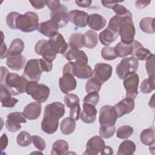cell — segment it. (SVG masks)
<instances>
[{
    "instance_id": "1",
    "label": "cell",
    "mask_w": 155,
    "mask_h": 155,
    "mask_svg": "<svg viewBox=\"0 0 155 155\" xmlns=\"http://www.w3.org/2000/svg\"><path fill=\"white\" fill-rule=\"evenodd\" d=\"M65 114V106L59 102H54L45 106L44 114L41 122V129L45 133H54L59 126V120Z\"/></svg>"
},
{
    "instance_id": "2",
    "label": "cell",
    "mask_w": 155,
    "mask_h": 155,
    "mask_svg": "<svg viewBox=\"0 0 155 155\" xmlns=\"http://www.w3.org/2000/svg\"><path fill=\"white\" fill-rule=\"evenodd\" d=\"M28 80L16 73H9L5 80V85L12 96H16L25 92Z\"/></svg>"
},
{
    "instance_id": "3",
    "label": "cell",
    "mask_w": 155,
    "mask_h": 155,
    "mask_svg": "<svg viewBox=\"0 0 155 155\" xmlns=\"http://www.w3.org/2000/svg\"><path fill=\"white\" fill-rule=\"evenodd\" d=\"M38 21V15L35 12H27L24 15L19 14L16 21V29L25 33L32 32L37 29Z\"/></svg>"
},
{
    "instance_id": "4",
    "label": "cell",
    "mask_w": 155,
    "mask_h": 155,
    "mask_svg": "<svg viewBox=\"0 0 155 155\" xmlns=\"http://www.w3.org/2000/svg\"><path fill=\"white\" fill-rule=\"evenodd\" d=\"M117 33L120 36L121 42L125 44H131L133 43L136 30L132 17L125 16L121 18Z\"/></svg>"
},
{
    "instance_id": "5",
    "label": "cell",
    "mask_w": 155,
    "mask_h": 155,
    "mask_svg": "<svg viewBox=\"0 0 155 155\" xmlns=\"http://www.w3.org/2000/svg\"><path fill=\"white\" fill-rule=\"evenodd\" d=\"M50 88L42 84H38V82L28 81L27 82L25 92L30 95L33 99L39 103L45 102L50 95Z\"/></svg>"
},
{
    "instance_id": "6",
    "label": "cell",
    "mask_w": 155,
    "mask_h": 155,
    "mask_svg": "<svg viewBox=\"0 0 155 155\" xmlns=\"http://www.w3.org/2000/svg\"><path fill=\"white\" fill-rule=\"evenodd\" d=\"M138 60L134 56L123 58L116 68V73L119 79H123L128 74L136 73L138 69Z\"/></svg>"
},
{
    "instance_id": "7",
    "label": "cell",
    "mask_w": 155,
    "mask_h": 155,
    "mask_svg": "<svg viewBox=\"0 0 155 155\" xmlns=\"http://www.w3.org/2000/svg\"><path fill=\"white\" fill-rule=\"evenodd\" d=\"M93 70L88 64L79 65L73 62H69L66 64L62 70V73H70L79 79H86L91 77Z\"/></svg>"
},
{
    "instance_id": "8",
    "label": "cell",
    "mask_w": 155,
    "mask_h": 155,
    "mask_svg": "<svg viewBox=\"0 0 155 155\" xmlns=\"http://www.w3.org/2000/svg\"><path fill=\"white\" fill-rule=\"evenodd\" d=\"M42 71L39 59H30L26 63L22 76L30 81L38 82Z\"/></svg>"
},
{
    "instance_id": "9",
    "label": "cell",
    "mask_w": 155,
    "mask_h": 155,
    "mask_svg": "<svg viewBox=\"0 0 155 155\" xmlns=\"http://www.w3.org/2000/svg\"><path fill=\"white\" fill-rule=\"evenodd\" d=\"M117 118V114L114 107L105 105L101 108L99 118L100 125L104 127L113 126L115 125Z\"/></svg>"
},
{
    "instance_id": "10",
    "label": "cell",
    "mask_w": 155,
    "mask_h": 155,
    "mask_svg": "<svg viewBox=\"0 0 155 155\" xmlns=\"http://www.w3.org/2000/svg\"><path fill=\"white\" fill-rule=\"evenodd\" d=\"M124 86L126 90V97L135 99L138 94L139 78L136 73L127 74L124 77Z\"/></svg>"
},
{
    "instance_id": "11",
    "label": "cell",
    "mask_w": 155,
    "mask_h": 155,
    "mask_svg": "<svg viewBox=\"0 0 155 155\" xmlns=\"http://www.w3.org/2000/svg\"><path fill=\"white\" fill-rule=\"evenodd\" d=\"M112 71L113 67L111 65L105 63H97L94 66L91 77L97 79L103 84L111 78Z\"/></svg>"
},
{
    "instance_id": "12",
    "label": "cell",
    "mask_w": 155,
    "mask_h": 155,
    "mask_svg": "<svg viewBox=\"0 0 155 155\" xmlns=\"http://www.w3.org/2000/svg\"><path fill=\"white\" fill-rule=\"evenodd\" d=\"M35 51L38 55L49 61H53L56 57V53L52 50L48 41L42 39L37 42L35 46Z\"/></svg>"
},
{
    "instance_id": "13",
    "label": "cell",
    "mask_w": 155,
    "mask_h": 155,
    "mask_svg": "<svg viewBox=\"0 0 155 155\" xmlns=\"http://www.w3.org/2000/svg\"><path fill=\"white\" fill-rule=\"evenodd\" d=\"M64 56L69 62H73L79 65H85L88 63V57L85 53L79 49L70 47L67 48Z\"/></svg>"
},
{
    "instance_id": "14",
    "label": "cell",
    "mask_w": 155,
    "mask_h": 155,
    "mask_svg": "<svg viewBox=\"0 0 155 155\" xmlns=\"http://www.w3.org/2000/svg\"><path fill=\"white\" fill-rule=\"evenodd\" d=\"M104 140L101 136H94L90 138L86 144V150L83 153L87 155L98 154L105 147Z\"/></svg>"
},
{
    "instance_id": "15",
    "label": "cell",
    "mask_w": 155,
    "mask_h": 155,
    "mask_svg": "<svg viewBox=\"0 0 155 155\" xmlns=\"http://www.w3.org/2000/svg\"><path fill=\"white\" fill-rule=\"evenodd\" d=\"M90 15L81 10H73L68 12V21L78 27H85L88 24Z\"/></svg>"
},
{
    "instance_id": "16",
    "label": "cell",
    "mask_w": 155,
    "mask_h": 155,
    "mask_svg": "<svg viewBox=\"0 0 155 155\" xmlns=\"http://www.w3.org/2000/svg\"><path fill=\"white\" fill-rule=\"evenodd\" d=\"M68 13L67 7L64 5L61 4L58 8L51 12V19L53 20L59 28H62L68 23Z\"/></svg>"
},
{
    "instance_id": "17",
    "label": "cell",
    "mask_w": 155,
    "mask_h": 155,
    "mask_svg": "<svg viewBox=\"0 0 155 155\" xmlns=\"http://www.w3.org/2000/svg\"><path fill=\"white\" fill-rule=\"evenodd\" d=\"M49 44L52 50L57 54H64L68 46L64 37L60 33H57L55 35L50 37L48 40Z\"/></svg>"
},
{
    "instance_id": "18",
    "label": "cell",
    "mask_w": 155,
    "mask_h": 155,
    "mask_svg": "<svg viewBox=\"0 0 155 155\" xmlns=\"http://www.w3.org/2000/svg\"><path fill=\"white\" fill-rule=\"evenodd\" d=\"M59 84L61 91L64 94H68L76 88L77 81L73 74L65 73L59 78Z\"/></svg>"
},
{
    "instance_id": "19",
    "label": "cell",
    "mask_w": 155,
    "mask_h": 155,
    "mask_svg": "<svg viewBox=\"0 0 155 155\" xmlns=\"http://www.w3.org/2000/svg\"><path fill=\"white\" fill-rule=\"evenodd\" d=\"M113 107L117 114V117H120L133 111L135 107V104L134 99L126 97Z\"/></svg>"
},
{
    "instance_id": "20",
    "label": "cell",
    "mask_w": 155,
    "mask_h": 155,
    "mask_svg": "<svg viewBox=\"0 0 155 155\" xmlns=\"http://www.w3.org/2000/svg\"><path fill=\"white\" fill-rule=\"evenodd\" d=\"M59 27L52 19L41 22L38 24L37 30L43 35L47 37H52L58 33Z\"/></svg>"
},
{
    "instance_id": "21",
    "label": "cell",
    "mask_w": 155,
    "mask_h": 155,
    "mask_svg": "<svg viewBox=\"0 0 155 155\" xmlns=\"http://www.w3.org/2000/svg\"><path fill=\"white\" fill-rule=\"evenodd\" d=\"M42 106L41 103L33 102L27 104L24 108L23 114L28 120H35L39 117L41 113Z\"/></svg>"
},
{
    "instance_id": "22",
    "label": "cell",
    "mask_w": 155,
    "mask_h": 155,
    "mask_svg": "<svg viewBox=\"0 0 155 155\" xmlns=\"http://www.w3.org/2000/svg\"><path fill=\"white\" fill-rule=\"evenodd\" d=\"M97 110L94 105L84 103L83 111L81 114V119L85 124H92L96 119Z\"/></svg>"
},
{
    "instance_id": "23",
    "label": "cell",
    "mask_w": 155,
    "mask_h": 155,
    "mask_svg": "<svg viewBox=\"0 0 155 155\" xmlns=\"http://www.w3.org/2000/svg\"><path fill=\"white\" fill-rule=\"evenodd\" d=\"M11 93L8 88L4 85H0V101L3 107H13L18 102L15 97H11Z\"/></svg>"
},
{
    "instance_id": "24",
    "label": "cell",
    "mask_w": 155,
    "mask_h": 155,
    "mask_svg": "<svg viewBox=\"0 0 155 155\" xmlns=\"http://www.w3.org/2000/svg\"><path fill=\"white\" fill-rule=\"evenodd\" d=\"M26 64L25 58L22 55H13L7 56V65L13 70H20L22 69Z\"/></svg>"
},
{
    "instance_id": "25",
    "label": "cell",
    "mask_w": 155,
    "mask_h": 155,
    "mask_svg": "<svg viewBox=\"0 0 155 155\" xmlns=\"http://www.w3.org/2000/svg\"><path fill=\"white\" fill-rule=\"evenodd\" d=\"M107 24L105 19L101 15L93 13L90 15L88 21V26L93 30L99 31L104 28Z\"/></svg>"
},
{
    "instance_id": "26",
    "label": "cell",
    "mask_w": 155,
    "mask_h": 155,
    "mask_svg": "<svg viewBox=\"0 0 155 155\" xmlns=\"http://www.w3.org/2000/svg\"><path fill=\"white\" fill-rule=\"evenodd\" d=\"M118 36L117 33L111 31L107 27L99 33V39L102 45L108 46L118 38Z\"/></svg>"
},
{
    "instance_id": "27",
    "label": "cell",
    "mask_w": 155,
    "mask_h": 155,
    "mask_svg": "<svg viewBox=\"0 0 155 155\" xmlns=\"http://www.w3.org/2000/svg\"><path fill=\"white\" fill-rule=\"evenodd\" d=\"M83 35L84 47L92 49L97 45L99 38L97 33L93 30H88Z\"/></svg>"
},
{
    "instance_id": "28",
    "label": "cell",
    "mask_w": 155,
    "mask_h": 155,
    "mask_svg": "<svg viewBox=\"0 0 155 155\" xmlns=\"http://www.w3.org/2000/svg\"><path fill=\"white\" fill-rule=\"evenodd\" d=\"M117 57L124 58L128 55H132L134 51L133 44H125L119 42L114 47Z\"/></svg>"
},
{
    "instance_id": "29",
    "label": "cell",
    "mask_w": 155,
    "mask_h": 155,
    "mask_svg": "<svg viewBox=\"0 0 155 155\" xmlns=\"http://www.w3.org/2000/svg\"><path fill=\"white\" fill-rule=\"evenodd\" d=\"M136 149L135 143L130 140L123 141L119 145L117 155H131Z\"/></svg>"
},
{
    "instance_id": "30",
    "label": "cell",
    "mask_w": 155,
    "mask_h": 155,
    "mask_svg": "<svg viewBox=\"0 0 155 155\" xmlns=\"http://www.w3.org/2000/svg\"><path fill=\"white\" fill-rule=\"evenodd\" d=\"M69 147L68 143L63 139H59L55 141L52 145L51 154L52 155L66 154L68 151Z\"/></svg>"
},
{
    "instance_id": "31",
    "label": "cell",
    "mask_w": 155,
    "mask_h": 155,
    "mask_svg": "<svg viewBox=\"0 0 155 155\" xmlns=\"http://www.w3.org/2000/svg\"><path fill=\"white\" fill-rule=\"evenodd\" d=\"M24 49V43L22 39L19 38L15 39L12 41L7 51V56L19 55L23 51Z\"/></svg>"
},
{
    "instance_id": "32",
    "label": "cell",
    "mask_w": 155,
    "mask_h": 155,
    "mask_svg": "<svg viewBox=\"0 0 155 155\" xmlns=\"http://www.w3.org/2000/svg\"><path fill=\"white\" fill-rule=\"evenodd\" d=\"M76 128V121L71 118L65 117L64 118L60 125L61 131L65 135H68L73 133Z\"/></svg>"
},
{
    "instance_id": "33",
    "label": "cell",
    "mask_w": 155,
    "mask_h": 155,
    "mask_svg": "<svg viewBox=\"0 0 155 155\" xmlns=\"http://www.w3.org/2000/svg\"><path fill=\"white\" fill-rule=\"evenodd\" d=\"M154 18L150 17L142 18L139 22V27L142 31L148 34L154 33Z\"/></svg>"
},
{
    "instance_id": "34",
    "label": "cell",
    "mask_w": 155,
    "mask_h": 155,
    "mask_svg": "<svg viewBox=\"0 0 155 155\" xmlns=\"http://www.w3.org/2000/svg\"><path fill=\"white\" fill-rule=\"evenodd\" d=\"M69 46L76 49H80L84 47V35L81 33L71 34L69 38Z\"/></svg>"
},
{
    "instance_id": "35",
    "label": "cell",
    "mask_w": 155,
    "mask_h": 155,
    "mask_svg": "<svg viewBox=\"0 0 155 155\" xmlns=\"http://www.w3.org/2000/svg\"><path fill=\"white\" fill-rule=\"evenodd\" d=\"M141 142L145 145H151L154 143V133L152 128L143 130L140 135Z\"/></svg>"
},
{
    "instance_id": "36",
    "label": "cell",
    "mask_w": 155,
    "mask_h": 155,
    "mask_svg": "<svg viewBox=\"0 0 155 155\" xmlns=\"http://www.w3.org/2000/svg\"><path fill=\"white\" fill-rule=\"evenodd\" d=\"M140 91L143 94H148L155 89V76L149 77L144 79L140 85Z\"/></svg>"
},
{
    "instance_id": "37",
    "label": "cell",
    "mask_w": 155,
    "mask_h": 155,
    "mask_svg": "<svg viewBox=\"0 0 155 155\" xmlns=\"http://www.w3.org/2000/svg\"><path fill=\"white\" fill-rule=\"evenodd\" d=\"M16 142L20 147H27L32 142V136L28 132L22 131L18 134Z\"/></svg>"
},
{
    "instance_id": "38",
    "label": "cell",
    "mask_w": 155,
    "mask_h": 155,
    "mask_svg": "<svg viewBox=\"0 0 155 155\" xmlns=\"http://www.w3.org/2000/svg\"><path fill=\"white\" fill-rule=\"evenodd\" d=\"M102 85V83H101L97 79L91 77V78L86 82L85 91L87 93L92 91L99 92L101 90Z\"/></svg>"
},
{
    "instance_id": "39",
    "label": "cell",
    "mask_w": 155,
    "mask_h": 155,
    "mask_svg": "<svg viewBox=\"0 0 155 155\" xmlns=\"http://www.w3.org/2000/svg\"><path fill=\"white\" fill-rule=\"evenodd\" d=\"M133 128L130 125H123L120 127L116 132V136L121 139H128L133 133Z\"/></svg>"
},
{
    "instance_id": "40",
    "label": "cell",
    "mask_w": 155,
    "mask_h": 155,
    "mask_svg": "<svg viewBox=\"0 0 155 155\" xmlns=\"http://www.w3.org/2000/svg\"><path fill=\"white\" fill-rule=\"evenodd\" d=\"M101 56L104 59L107 61L114 60L117 58L114 50V48L108 46H106L102 49Z\"/></svg>"
},
{
    "instance_id": "41",
    "label": "cell",
    "mask_w": 155,
    "mask_h": 155,
    "mask_svg": "<svg viewBox=\"0 0 155 155\" xmlns=\"http://www.w3.org/2000/svg\"><path fill=\"white\" fill-rule=\"evenodd\" d=\"M64 103L68 108H71L79 104V98L75 94L68 93L64 97Z\"/></svg>"
},
{
    "instance_id": "42",
    "label": "cell",
    "mask_w": 155,
    "mask_h": 155,
    "mask_svg": "<svg viewBox=\"0 0 155 155\" xmlns=\"http://www.w3.org/2000/svg\"><path fill=\"white\" fill-rule=\"evenodd\" d=\"M151 54V51L148 49L144 48L143 45H142L136 50L133 56H136L135 58L137 60L145 61Z\"/></svg>"
},
{
    "instance_id": "43",
    "label": "cell",
    "mask_w": 155,
    "mask_h": 155,
    "mask_svg": "<svg viewBox=\"0 0 155 155\" xmlns=\"http://www.w3.org/2000/svg\"><path fill=\"white\" fill-rule=\"evenodd\" d=\"M145 68L149 77L155 76L154 68V54H151L146 59Z\"/></svg>"
},
{
    "instance_id": "44",
    "label": "cell",
    "mask_w": 155,
    "mask_h": 155,
    "mask_svg": "<svg viewBox=\"0 0 155 155\" xmlns=\"http://www.w3.org/2000/svg\"><path fill=\"white\" fill-rule=\"evenodd\" d=\"M116 131L115 125L111 127H104L100 125L99 128V135L101 137L104 139H108L112 137Z\"/></svg>"
},
{
    "instance_id": "45",
    "label": "cell",
    "mask_w": 155,
    "mask_h": 155,
    "mask_svg": "<svg viewBox=\"0 0 155 155\" xmlns=\"http://www.w3.org/2000/svg\"><path fill=\"white\" fill-rule=\"evenodd\" d=\"M114 12L116 13V15L119 16L120 17L125 16H130L132 17V13L124 5L116 4L112 8Z\"/></svg>"
},
{
    "instance_id": "46",
    "label": "cell",
    "mask_w": 155,
    "mask_h": 155,
    "mask_svg": "<svg viewBox=\"0 0 155 155\" xmlns=\"http://www.w3.org/2000/svg\"><path fill=\"white\" fill-rule=\"evenodd\" d=\"M99 101V95L98 92L92 91L88 93L84 98L83 102L87 103L89 104H91L93 105H96L98 104Z\"/></svg>"
},
{
    "instance_id": "47",
    "label": "cell",
    "mask_w": 155,
    "mask_h": 155,
    "mask_svg": "<svg viewBox=\"0 0 155 155\" xmlns=\"http://www.w3.org/2000/svg\"><path fill=\"white\" fill-rule=\"evenodd\" d=\"M7 119L16 122L17 123H26V118L23 114L21 112H13L10 113L7 115Z\"/></svg>"
},
{
    "instance_id": "48",
    "label": "cell",
    "mask_w": 155,
    "mask_h": 155,
    "mask_svg": "<svg viewBox=\"0 0 155 155\" xmlns=\"http://www.w3.org/2000/svg\"><path fill=\"white\" fill-rule=\"evenodd\" d=\"M20 13L18 12H12L9 13L7 17H6V23L7 25L12 28V29H16V21L18 16L19 15Z\"/></svg>"
},
{
    "instance_id": "49",
    "label": "cell",
    "mask_w": 155,
    "mask_h": 155,
    "mask_svg": "<svg viewBox=\"0 0 155 155\" xmlns=\"http://www.w3.org/2000/svg\"><path fill=\"white\" fill-rule=\"evenodd\" d=\"M32 142L35 147L39 151H43L45 148L46 143L45 140L38 135L32 136Z\"/></svg>"
},
{
    "instance_id": "50",
    "label": "cell",
    "mask_w": 155,
    "mask_h": 155,
    "mask_svg": "<svg viewBox=\"0 0 155 155\" xmlns=\"http://www.w3.org/2000/svg\"><path fill=\"white\" fill-rule=\"evenodd\" d=\"M121 18L122 17H120L119 16H117V15H115L113 17H112L108 22V25L107 27L111 31L117 33L119 24V22H120Z\"/></svg>"
},
{
    "instance_id": "51",
    "label": "cell",
    "mask_w": 155,
    "mask_h": 155,
    "mask_svg": "<svg viewBox=\"0 0 155 155\" xmlns=\"http://www.w3.org/2000/svg\"><path fill=\"white\" fill-rule=\"evenodd\" d=\"M5 127L7 129L12 133L16 132L19 130H21V124L17 123L16 122H13L9 119H7L5 122Z\"/></svg>"
},
{
    "instance_id": "52",
    "label": "cell",
    "mask_w": 155,
    "mask_h": 155,
    "mask_svg": "<svg viewBox=\"0 0 155 155\" xmlns=\"http://www.w3.org/2000/svg\"><path fill=\"white\" fill-rule=\"evenodd\" d=\"M81 108L79 104L74 107L70 108V117L73 119H74L75 121L78 120L81 116Z\"/></svg>"
},
{
    "instance_id": "53",
    "label": "cell",
    "mask_w": 155,
    "mask_h": 155,
    "mask_svg": "<svg viewBox=\"0 0 155 155\" xmlns=\"http://www.w3.org/2000/svg\"><path fill=\"white\" fill-rule=\"evenodd\" d=\"M40 65L42 70L45 72H50L53 68L52 61H49L43 58L39 59Z\"/></svg>"
},
{
    "instance_id": "54",
    "label": "cell",
    "mask_w": 155,
    "mask_h": 155,
    "mask_svg": "<svg viewBox=\"0 0 155 155\" xmlns=\"http://www.w3.org/2000/svg\"><path fill=\"white\" fill-rule=\"evenodd\" d=\"M45 5H47L48 8L52 12L58 8L61 5V3L59 0H47L45 1Z\"/></svg>"
},
{
    "instance_id": "55",
    "label": "cell",
    "mask_w": 155,
    "mask_h": 155,
    "mask_svg": "<svg viewBox=\"0 0 155 155\" xmlns=\"http://www.w3.org/2000/svg\"><path fill=\"white\" fill-rule=\"evenodd\" d=\"M30 2L32 7L36 9H41L45 5V1H30Z\"/></svg>"
},
{
    "instance_id": "56",
    "label": "cell",
    "mask_w": 155,
    "mask_h": 155,
    "mask_svg": "<svg viewBox=\"0 0 155 155\" xmlns=\"http://www.w3.org/2000/svg\"><path fill=\"white\" fill-rule=\"evenodd\" d=\"M151 3V1H137L135 2V7L140 10L148 6Z\"/></svg>"
},
{
    "instance_id": "57",
    "label": "cell",
    "mask_w": 155,
    "mask_h": 155,
    "mask_svg": "<svg viewBox=\"0 0 155 155\" xmlns=\"http://www.w3.org/2000/svg\"><path fill=\"white\" fill-rule=\"evenodd\" d=\"M7 145H8V138L6 134L4 133L1 137V140H0L1 150L3 151L4 149H5Z\"/></svg>"
},
{
    "instance_id": "58",
    "label": "cell",
    "mask_w": 155,
    "mask_h": 155,
    "mask_svg": "<svg viewBox=\"0 0 155 155\" xmlns=\"http://www.w3.org/2000/svg\"><path fill=\"white\" fill-rule=\"evenodd\" d=\"M8 73H9L8 70L5 67L3 66L1 67V84L0 85L4 84L5 78Z\"/></svg>"
},
{
    "instance_id": "59",
    "label": "cell",
    "mask_w": 155,
    "mask_h": 155,
    "mask_svg": "<svg viewBox=\"0 0 155 155\" xmlns=\"http://www.w3.org/2000/svg\"><path fill=\"white\" fill-rule=\"evenodd\" d=\"M3 39H4V36L2 38V44H1V56H0L1 59H3L7 57V51H8L5 44L3 42Z\"/></svg>"
},
{
    "instance_id": "60",
    "label": "cell",
    "mask_w": 155,
    "mask_h": 155,
    "mask_svg": "<svg viewBox=\"0 0 155 155\" xmlns=\"http://www.w3.org/2000/svg\"><path fill=\"white\" fill-rule=\"evenodd\" d=\"M76 4L81 7H88L92 1L91 0H82V1H76Z\"/></svg>"
},
{
    "instance_id": "61",
    "label": "cell",
    "mask_w": 155,
    "mask_h": 155,
    "mask_svg": "<svg viewBox=\"0 0 155 155\" xmlns=\"http://www.w3.org/2000/svg\"><path fill=\"white\" fill-rule=\"evenodd\" d=\"M121 1H101V3L102 4V5L108 8H112L113 7V6L116 4H118L119 2H120Z\"/></svg>"
},
{
    "instance_id": "62",
    "label": "cell",
    "mask_w": 155,
    "mask_h": 155,
    "mask_svg": "<svg viewBox=\"0 0 155 155\" xmlns=\"http://www.w3.org/2000/svg\"><path fill=\"white\" fill-rule=\"evenodd\" d=\"M101 154H105V155L113 154V150L111 147H110L109 146H105L104 149L101 151Z\"/></svg>"
}]
</instances>
